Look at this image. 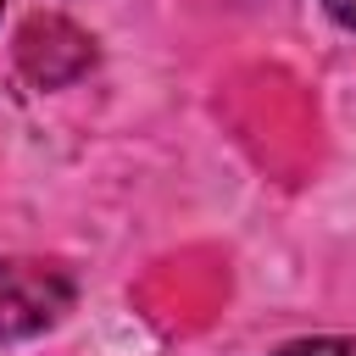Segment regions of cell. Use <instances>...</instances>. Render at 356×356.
Returning <instances> with one entry per match:
<instances>
[{
	"mask_svg": "<svg viewBox=\"0 0 356 356\" xmlns=\"http://www.w3.org/2000/svg\"><path fill=\"white\" fill-rule=\"evenodd\" d=\"M323 11H328L339 28H350V33H356V0H323Z\"/></svg>",
	"mask_w": 356,
	"mask_h": 356,
	"instance_id": "4",
	"label": "cell"
},
{
	"mask_svg": "<svg viewBox=\"0 0 356 356\" xmlns=\"http://www.w3.org/2000/svg\"><path fill=\"white\" fill-rule=\"evenodd\" d=\"M273 356H356V339H350V334H312V339L278 345Z\"/></svg>",
	"mask_w": 356,
	"mask_h": 356,
	"instance_id": "3",
	"label": "cell"
},
{
	"mask_svg": "<svg viewBox=\"0 0 356 356\" xmlns=\"http://www.w3.org/2000/svg\"><path fill=\"white\" fill-rule=\"evenodd\" d=\"M89 61H95V39H89L78 22H67V17H33V22L17 33V67H22L39 89L72 83Z\"/></svg>",
	"mask_w": 356,
	"mask_h": 356,
	"instance_id": "2",
	"label": "cell"
},
{
	"mask_svg": "<svg viewBox=\"0 0 356 356\" xmlns=\"http://www.w3.org/2000/svg\"><path fill=\"white\" fill-rule=\"evenodd\" d=\"M0 6H6V0H0Z\"/></svg>",
	"mask_w": 356,
	"mask_h": 356,
	"instance_id": "5",
	"label": "cell"
},
{
	"mask_svg": "<svg viewBox=\"0 0 356 356\" xmlns=\"http://www.w3.org/2000/svg\"><path fill=\"white\" fill-rule=\"evenodd\" d=\"M72 278L50 261H22L6 256L0 261V345L11 339H33L44 328H56L72 312Z\"/></svg>",
	"mask_w": 356,
	"mask_h": 356,
	"instance_id": "1",
	"label": "cell"
}]
</instances>
